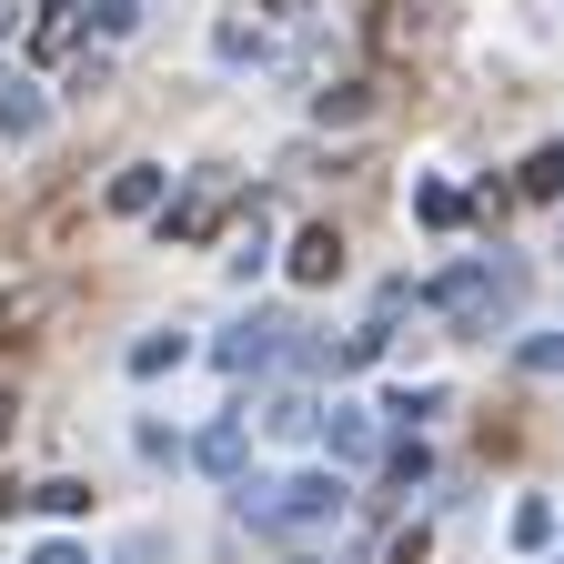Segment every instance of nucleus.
Here are the masks:
<instances>
[{"mask_svg": "<svg viewBox=\"0 0 564 564\" xmlns=\"http://www.w3.org/2000/svg\"><path fill=\"white\" fill-rule=\"evenodd\" d=\"M373 111V82H333V91H313V121H364Z\"/></svg>", "mask_w": 564, "mask_h": 564, "instance_id": "obj_14", "label": "nucleus"}, {"mask_svg": "<svg viewBox=\"0 0 564 564\" xmlns=\"http://www.w3.org/2000/svg\"><path fill=\"white\" fill-rule=\"evenodd\" d=\"M31 505H41V514H91V484H82V474H51Z\"/></svg>", "mask_w": 564, "mask_h": 564, "instance_id": "obj_18", "label": "nucleus"}, {"mask_svg": "<svg viewBox=\"0 0 564 564\" xmlns=\"http://www.w3.org/2000/svg\"><path fill=\"white\" fill-rule=\"evenodd\" d=\"M131 21H141V0H91V31H101V41H121Z\"/></svg>", "mask_w": 564, "mask_h": 564, "instance_id": "obj_20", "label": "nucleus"}, {"mask_svg": "<svg viewBox=\"0 0 564 564\" xmlns=\"http://www.w3.org/2000/svg\"><path fill=\"white\" fill-rule=\"evenodd\" d=\"M192 464H202V474H242V413H223V423H212V434L192 444Z\"/></svg>", "mask_w": 564, "mask_h": 564, "instance_id": "obj_11", "label": "nucleus"}, {"mask_svg": "<svg viewBox=\"0 0 564 564\" xmlns=\"http://www.w3.org/2000/svg\"><path fill=\"white\" fill-rule=\"evenodd\" d=\"M82 21H91V0H41L31 11V61H61V51H82Z\"/></svg>", "mask_w": 564, "mask_h": 564, "instance_id": "obj_5", "label": "nucleus"}, {"mask_svg": "<svg viewBox=\"0 0 564 564\" xmlns=\"http://www.w3.org/2000/svg\"><path fill=\"white\" fill-rule=\"evenodd\" d=\"M323 444H333V464H352V454H373V413H352V403H333V413H323Z\"/></svg>", "mask_w": 564, "mask_h": 564, "instance_id": "obj_10", "label": "nucleus"}, {"mask_svg": "<svg viewBox=\"0 0 564 564\" xmlns=\"http://www.w3.org/2000/svg\"><path fill=\"white\" fill-rule=\"evenodd\" d=\"M293 564H313V554H293Z\"/></svg>", "mask_w": 564, "mask_h": 564, "instance_id": "obj_25", "label": "nucleus"}, {"mask_svg": "<svg viewBox=\"0 0 564 564\" xmlns=\"http://www.w3.org/2000/svg\"><path fill=\"white\" fill-rule=\"evenodd\" d=\"M162 192H172V172H162V162H121V172H111V192H101V202H111V212H172V202H162Z\"/></svg>", "mask_w": 564, "mask_h": 564, "instance_id": "obj_8", "label": "nucleus"}, {"mask_svg": "<svg viewBox=\"0 0 564 564\" xmlns=\"http://www.w3.org/2000/svg\"><path fill=\"white\" fill-rule=\"evenodd\" d=\"M262 423L293 444V434H323V403H313V393H272V403H262Z\"/></svg>", "mask_w": 564, "mask_h": 564, "instance_id": "obj_12", "label": "nucleus"}, {"mask_svg": "<svg viewBox=\"0 0 564 564\" xmlns=\"http://www.w3.org/2000/svg\"><path fill=\"white\" fill-rule=\"evenodd\" d=\"M223 202H232L223 182H192V192H182V202L162 212V242H212V223H223Z\"/></svg>", "mask_w": 564, "mask_h": 564, "instance_id": "obj_6", "label": "nucleus"}, {"mask_svg": "<svg viewBox=\"0 0 564 564\" xmlns=\"http://www.w3.org/2000/svg\"><path fill=\"white\" fill-rule=\"evenodd\" d=\"M11 413H21V403H11V393H0V434H11Z\"/></svg>", "mask_w": 564, "mask_h": 564, "instance_id": "obj_24", "label": "nucleus"}, {"mask_svg": "<svg viewBox=\"0 0 564 564\" xmlns=\"http://www.w3.org/2000/svg\"><path fill=\"white\" fill-rule=\"evenodd\" d=\"M514 192H524V202H554V192H564V152H554V141H544V152L514 172Z\"/></svg>", "mask_w": 564, "mask_h": 564, "instance_id": "obj_16", "label": "nucleus"}, {"mask_svg": "<svg viewBox=\"0 0 564 564\" xmlns=\"http://www.w3.org/2000/svg\"><path fill=\"white\" fill-rule=\"evenodd\" d=\"M514 293H524V272H514V262H454L423 303H434V313H454L464 333H494V313H505Z\"/></svg>", "mask_w": 564, "mask_h": 564, "instance_id": "obj_2", "label": "nucleus"}, {"mask_svg": "<svg viewBox=\"0 0 564 564\" xmlns=\"http://www.w3.org/2000/svg\"><path fill=\"white\" fill-rule=\"evenodd\" d=\"M423 41H434V0H373V51L383 61H403Z\"/></svg>", "mask_w": 564, "mask_h": 564, "instance_id": "obj_4", "label": "nucleus"}, {"mask_svg": "<svg viewBox=\"0 0 564 564\" xmlns=\"http://www.w3.org/2000/svg\"><path fill=\"white\" fill-rule=\"evenodd\" d=\"M31 564H82V544H41V554H31Z\"/></svg>", "mask_w": 564, "mask_h": 564, "instance_id": "obj_22", "label": "nucleus"}, {"mask_svg": "<svg viewBox=\"0 0 564 564\" xmlns=\"http://www.w3.org/2000/svg\"><path fill=\"white\" fill-rule=\"evenodd\" d=\"M51 131V101L21 82V70H0V141H41Z\"/></svg>", "mask_w": 564, "mask_h": 564, "instance_id": "obj_7", "label": "nucleus"}, {"mask_svg": "<svg viewBox=\"0 0 564 564\" xmlns=\"http://www.w3.org/2000/svg\"><path fill=\"white\" fill-rule=\"evenodd\" d=\"M413 212H423V223H434V232H454V223H464V192H444V182H423V192H413Z\"/></svg>", "mask_w": 564, "mask_h": 564, "instance_id": "obj_19", "label": "nucleus"}, {"mask_svg": "<svg viewBox=\"0 0 564 564\" xmlns=\"http://www.w3.org/2000/svg\"><path fill=\"white\" fill-rule=\"evenodd\" d=\"M182 352H192L182 333H141V343H131V373L152 383V373H172V364H182Z\"/></svg>", "mask_w": 564, "mask_h": 564, "instance_id": "obj_15", "label": "nucleus"}, {"mask_svg": "<svg viewBox=\"0 0 564 564\" xmlns=\"http://www.w3.org/2000/svg\"><path fill=\"white\" fill-rule=\"evenodd\" d=\"M282 262H293V282H333V272H343V232H333V223H303Z\"/></svg>", "mask_w": 564, "mask_h": 564, "instance_id": "obj_9", "label": "nucleus"}, {"mask_svg": "<svg viewBox=\"0 0 564 564\" xmlns=\"http://www.w3.org/2000/svg\"><path fill=\"white\" fill-rule=\"evenodd\" d=\"M223 373H272V364H303V323H282V313H252V323H232L223 343Z\"/></svg>", "mask_w": 564, "mask_h": 564, "instance_id": "obj_3", "label": "nucleus"}, {"mask_svg": "<svg viewBox=\"0 0 564 564\" xmlns=\"http://www.w3.org/2000/svg\"><path fill=\"white\" fill-rule=\"evenodd\" d=\"M444 413V393L434 383H403V393H383V423H434Z\"/></svg>", "mask_w": 564, "mask_h": 564, "instance_id": "obj_17", "label": "nucleus"}, {"mask_svg": "<svg viewBox=\"0 0 564 564\" xmlns=\"http://www.w3.org/2000/svg\"><path fill=\"white\" fill-rule=\"evenodd\" d=\"M272 11H282V21H293V11H313V0H272Z\"/></svg>", "mask_w": 564, "mask_h": 564, "instance_id": "obj_23", "label": "nucleus"}, {"mask_svg": "<svg viewBox=\"0 0 564 564\" xmlns=\"http://www.w3.org/2000/svg\"><path fill=\"white\" fill-rule=\"evenodd\" d=\"M514 544H554V505H514Z\"/></svg>", "mask_w": 564, "mask_h": 564, "instance_id": "obj_21", "label": "nucleus"}, {"mask_svg": "<svg viewBox=\"0 0 564 564\" xmlns=\"http://www.w3.org/2000/svg\"><path fill=\"white\" fill-rule=\"evenodd\" d=\"M343 514V484L333 474H282V484H242V524L252 534H303Z\"/></svg>", "mask_w": 564, "mask_h": 564, "instance_id": "obj_1", "label": "nucleus"}, {"mask_svg": "<svg viewBox=\"0 0 564 564\" xmlns=\"http://www.w3.org/2000/svg\"><path fill=\"white\" fill-rule=\"evenodd\" d=\"M31 323H51V293H0V343H31Z\"/></svg>", "mask_w": 564, "mask_h": 564, "instance_id": "obj_13", "label": "nucleus"}]
</instances>
